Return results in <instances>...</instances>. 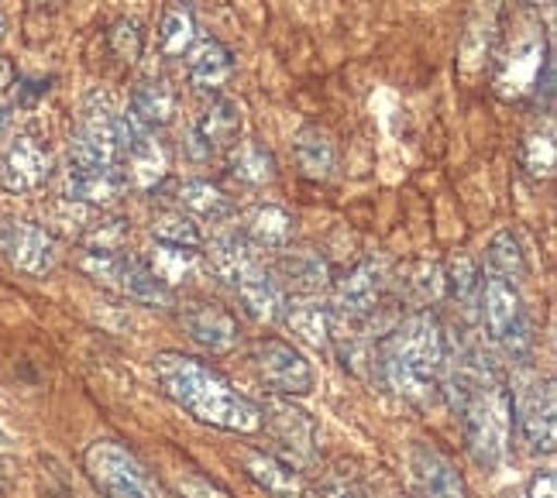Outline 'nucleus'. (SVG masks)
I'll use <instances>...</instances> for the list:
<instances>
[{
  "label": "nucleus",
  "mask_w": 557,
  "mask_h": 498,
  "mask_svg": "<svg viewBox=\"0 0 557 498\" xmlns=\"http://www.w3.org/2000/svg\"><path fill=\"white\" fill-rule=\"evenodd\" d=\"M444 393H451L461 416L471 461L485 471H496L509 458L512 444V388L499 364L475 348L461 351L458 361L447 354Z\"/></svg>",
  "instance_id": "f257e3e1"
},
{
  "label": "nucleus",
  "mask_w": 557,
  "mask_h": 498,
  "mask_svg": "<svg viewBox=\"0 0 557 498\" xmlns=\"http://www.w3.org/2000/svg\"><path fill=\"white\" fill-rule=\"evenodd\" d=\"M152 375L159 393L193 420L227 433H242V437L265 429L259 402L242 396L218 368H210L200 358L183 351H162L152 361Z\"/></svg>",
  "instance_id": "f03ea898"
},
{
  "label": "nucleus",
  "mask_w": 557,
  "mask_h": 498,
  "mask_svg": "<svg viewBox=\"0 0 557 498\" xmlns=\"http://www.w3.org/2000/svg\"><path fill=\"white\" fill-rule=\"evenodd\" d=\"M379 375L413 406H434L444 396L447 340L434 313L417 310L379 340Z\"/></svg>",
  "instance_id": "7ed1b4c3"
},
{
  "label": "nucleus",
  "mask_w": 557,
  "mask_h": 498,
  "mask_svg": "<svg viewBox=\"0 0 557 498\" xmlns=\"http://www.w3.org/2000/svg\"><path fill=\"white\" fill-rule=\"evenodd\" d=\"M145 127L127 114H117L107 94H90L83 103L79 127L70 141V165H111L121 169L124 151Z\"/></svg>",
  "instance_id": "20e7f679"
},
{
  "label": "nucleus",
  "mask_w": 557,
  "mask_h": 498,
  "mask_svg": "<svg viewBox=\"0 0 557 498\" xmlns=\"http://www.w3.org/2000/svg\"><path fill=\"white\" fill-rule=\"evenodd\" d=\"M479 307L488 337L499 344L509 358H527L533 351V327H530V313L523 307L520 289L506 283L499 275H482L479 286Z\"/></svg>",
  "instance_id": "39448f33"
},
{
  "label": "nucleus",
  "mask_w": 557,
  "mask_h": 498,
  "mask_svg": "<svg viewBox=\"0 0 557 498\" xmlns=\"http://www.w3.org/2000/svg\"><path fill=\"white\" fill-rule=\"evenodd\" d=\"M83 471L107 498H165L145 464L117 440H94L83 453Z\"/></svg>",
  "instance_id": "423d86ee"
},
{
  "label": "nucleus",
  "mask_w": 557,
  "mask_h": 498,
  "mask_svg": "<svg viewBox=\"0 0 557 498\" xmlns=\"http://www.w3.org/2000/svg\"><path fill=\"white\" fill-rule=\"evenodd\" d=\"M550 70L554 66H550L547 38L537 25H530L523 35L512 38V46L496 62V90L512 100L541 94V86L550 94Z\"/></svg>",
  "instance_id": "0eeeda50"
},
{
  "label": "nucleus",
  "mask_w": 557,
  "mask_h": 498,
  "mask_svg": "<svg viewBox=\"0 0 557 498\" xmlns=\"http://www.w3.org/2000/svg\"><path fill=\"white\" fill-rule=\"evenodd\" d=\"M83 272L103 286H114L117 292H124L127 299L145 302V307H173V289H169L162 278L148 269V262H138L132 254H100V251H87L83 254Z\"/></svg>",
  "instance_id": "6e6552de"
},
{
  "label": "nucleus",
  "mask_w": 557,
  "mask_h": 498,
  "mask_svg": "<svg viewBox=\"0 0 557 498\" xmlns=\"http://www.w3.org/2000/svg\"><path fill=\"white\" fill-rule=\"evenodd\" d=\"M557 406L554 382L541 375H527L512 388V426H520V437L530 453H554L557 440Z\"/></svg>",
  "instance_id": "1a4fd4ad"
},
{
  "label": "nucleus",
  "mask_w": 557,
  "mask_h": 498,
  "mask_svg": "<svg viewBox=\"0 0 557 498\" xmlns=\"http://www.w3.org/2000/svg\"><path fill=\"white\" fill-rule=\"evenodd\" d=\"M251 361L259 368L262 382L272 388L275 396H310L317 375H313V364L299 354L289 340H278V337H262L255 344Z\"/></svg>",
  "instance_id": "9d476101"
},
{
  "label": "nucleus",
  "mask_w": 557,
  "mask_h": 498,
  "mask_svg": "<svg viewBox=\"0 0 557 498\" xmlns=\"http://www.w3.org/2000/svg\"><path fill=\"white\" fill-rule=\"evenodd\" d=\"M0 251L8 254V262L32 278L49 275L59 265V241L32 221H8L0 224Z\"/></svg>",
  "instance_id": "9b49d317"
},
{
  "label": "nucleus",
  "mask_w": 557,
  "mask_h": 498,
  "mask_svg": "<svg viewBox=\"0 0 557 498\" xmlns=\"http://www.w3.org/2000/svg\"><path fill=\"white\" fill-rule=\"evenodd\" d=\"M406 488L413 498H468L461 471L426 444L406 450Z\"/></svg>",
  "instance_id": "f8f14e48"
},
{
  "label": "nucleus",
  "mask_w": 557,
  "mask_h": 498,
  "mask_svg": "<svg viewBox=\"0 0 557 498\" xmlns=\"http://www.w3.org/2000/svg\"><path fill=\"white\" fill-rule=\"evenodd\" d=\"M259 409L265 426H272L275 440L289 450V464L307 468L317 458V423L310 420V413L278 396H269L265 402H259Z\"/></svg>",
  "instance_id": "ddd939ff"
},
{
  "label": "nucleus",
  "mask_w": 557,
  "mask_h": 498,
  "mask_svg": "<svg viewBox=\"0 0 557 498\" xmlns=\"http://www.w3.org/2000/svg\"><path fill=\"white\" fill-rule=\"evenodd\" d=\"M49 179H52L49 148L32 135H17L4 151V162H0V186L8 192H17V197H28V192H38Z\"/></svg>",
  "instance_id": "4468645a"
},
{
  "label": "nucleus",
  "mask_w": 557,
  "mask_h": 498,
  "mask_svg": "<svg viewBox=\"0 0 557 498\" xmlns=\"http://www.w3.org/2000/svg\"><path fill=\"white\" fill-rule=\"evenodd\" d=\"M337 307L348 320H372L385 307V272L372 258H361L337 278Z\"/></svg>",
  "instance_id": "2eb2a0df"
},
{
  "label": "nucleus",
  "mask_w": 557,
  "mask_h": 498,
  "mask_svg": "<svg viewBox=\"0 0 557 498\" xmlns=\"http://www.w3.org/2000/svg\"><path fill=\"white\" fill-rule=\"evenodd\" d=\"M242 127H245V114H242L238 100H227V97L213 100L203 111L200 124L193 127V135H189L193 159H210L224 148H234L242 138Z\"/></svg>",
  "instance_id": "dca6fc26"
},
{
  "label": "nucleus",
  "mask_w": 557,
  "mask_h": 498,
  "mask_svg": "<svg viewBox=\"0 0 557 498\" xmlns=\"http://www.w3.org/2000/svg\"><path fill=\"white\" fill-rule=\"evenodd\" d=\"M183 327L210 354H231L242 344V327L218 302H189L183 310Z\"/></svg>",
  "instance_id": "f3484780"
},
{
  "label": "nucleus",
  "mask_w": 557,
  "mask_h": 498,
  "mask_svg": "<svg viewBox=\"0 0 557 498\" xmlns=\"http://www.w3.org/2000/svg\"><path fill=\"white\" fill-rule=\"evenodd\" d=\"M245 471L255 485H262L275 498H313V482H307L304 468H296L275 453L248 450L245 453Z\"/></svg>",
  "instance_id": "a211bd4d"
},
{
  "label": "nucleus",
  "mask_w": 557,
  "mask_h": 498,
  "mask_svg": "<svg viewBox=\"0 0 557 498\" xmlns=\"http://www.w3.org/2000/svg\"><path fill=\"white\" fill-rule=\"evenodd\" d=\"M234 292H238L242 307L251 320L259 323H275L283 320V310H286V296H283V286H278V278H272L269 269H262L259 262L248 265L238 278H234Z\"/></svg>",
  "instance_id": "6ab92c4d"
},
{
  "label": "nucleus",
  "mask_w": 557,
  "mask_h": 498,
  "mask_svg": "<svg viewBox=\"0 0 557 498\" xmlns=\"http://www.w3.org/2000/svg\"><path fill=\"white\" fill-rule=\"evenodd\" d=\"M286 327L313 351H334V310L317 296H299L283 310Z\"/></svg>",
  "instance_id": "aec40b11"
},
{
  "label": "nucleus",
  "mask_w": 557,
  "mask_h": 498,
  "mask_svg": "<svg viewBox=\"0 0 557 498\" xmlns=\"http://www.w3.org/2000/svg\"><path fill=\"white\" fill-rule=\"evenodd\" d=\"M124 176L121 169L111 165H70L66 176V197L73 203H87V207H111L121 200L124 192Z\"/></svg>",
  "instance_id": "412c9836"
},
{
  "label": "nucleus",
  "mask_w": 557,
  "mask_h": 498,
  "mask_svg": "<svg viewBox=\"0 0 557 498\" xmlns=\"http://www.w3.org/2000/svg\"><path fill=\"white\" fill-rule=\"evenodd\" d=\"M124 183H132L135 189L148 192L156 189L165 176H169V151L162 141L152 138V132H141L124 151Z\"/></svg>",
  "instance_id": "4be33fe9"
},
{
  "label": "nucleus",
  "mask_w": 557,
  "mask_h": 498,
  "mask_svg": "<svg viewBox=\"0 0 557 498\" xmlns=\"http://www.w3.org/2000/svg\"><path fill=\"white\" fill-rule=\"evenodd\" d=\"M186 73L197 90L218 94L234 73V55L218 38H197V46L186 52Z\"/></svg>",
  "instance_id": "5701e85b"
},
{
  "label": "nucleus",
  "mask_w": 557,
  "mask_h": 498,
  "mask_svg": "<svg viewBox=\"0 0 557 498\" xmlns=\"http://www.w3.org/2000/svg\"><path fill=\"white\" fill-rule=\"evenodd\" d=\"M293 159H296L299 176H307L313 183H324L334 176V165H337L334 138L320 124L299 127L296 138H293Z\"/></svg>",
  "instance_id": "b1692460"
},
{
  "label": "nucleus",
  "mask_w": 557,
  "mask_h": 498,
  "mask_svg": "<svg viewBox=\"0 0 557 498\" xmlns=\"http://www.w3.org/2000/svg\"><path fill=\"white\" fill-rule=\"evenodd\" d=\"M127 117H132L138 127H145V132H156V127L173 124V117H176V94L169 90L162 79H145V83H138V90L132 94Z\"/></svg>",
  "instance_id": "393cba45"
},
{
  "label": "nucleus",
  "mask_w": 557,
  "mask_h": 498,
  "mask_svg": "<svg viewBox=\"0 0 557 498\" xmlns=\"http://www.w3.org/2000/svg\"><path fill=\"white\" fill-rule=\"evenodd\" d=\"M278 258V275L296 296H317L331 286V269L317 251H289Z\"/></svg>",
  "instance_id": "a878e982"
},
{
  "label": "nucleus",
  "mask_w": 557,
  "mask_h": 498,
  "mask_svg": "<svg viewBox=\"0 0 557 498\" xmlns=\"http://www.w3.org/2000/svg\"><path fill=\"white\" fill-rule=\"evenodd\" d=\"M245 237L251 245H259V248L283 251V248L293 245V237H296V216L289 210H283V207H275V203L255 207L251 216H248Z\"/></svg>",
  "instance_id": "bb28decb"
},
{
  "label": "nucleus",
  "mask_w": 557,
  "mask_h": 498,
  "mask_svg": "<svg viewBox=\"0 0 557 498\" xmlns=\"http://www.w3.org/2000/svg\"><path fill=\"white\" fill-rule=\"evenodd\" d=\"M176 200H180L183 213L197 216V221H210V224L227 221V216L234 213V203H231L227 192L221 186L207 183V179H186L176 192Z\"/></svg>",
  "instance_id": "cd10ccee"
},
{
  "label": "nucleus",
  "mask_w": 557,
  "mask_h": 498,
  "mask_svg": "<svg viewBox=\"0 0 557 498\" xmlns=\"http://www.w3.org/2000/svg\"><path fill=\"white\" fill-rule=\"evenodd\" d=\"M207 262H210L213 275L224 278L227 286H234V278H238L248 265L259 262V258H255L251 241L245 234H221V237H213V241H210Z\"/></svg>",
  "instance_id": "c85d7f7f"
},
{
  "label": "nucleus",
  "mask_w": 557,
  "mask_h": 498,
  "mask_svg": "<svg viewBox=\"0 0 557 498\" xmlns=\"http://www.w3.org/2000/svg\"><path fill=\"white\" fill-rule=\"evenodd\" d=\"M485 272L506 278V283H512V286L523 283V278L530 275L527 251H523L520 237L512 234V231H499L488 241V248H485Z\"/></svg>",
  "instance_id": "c756f323"
},
{
  "label": "nucleus",
  "mask_w": 557,
  "mask_h": 498,
  "mask_svg": "<svg viewBox=\"0 0 557 498\" xmlns=\"http://www.w3.org/2000/svg\"><path fill=\"white\" fill-rule=\"evenodd\" d=\"M231 176L245 186H265L275 179V159L272 151L259 141H238L231 148Z\"/></svg>",
  "instance_id": "7c9ffc66"
},
{
  "label": "nucleus",
  "mask_w": 557,
  "mask_h": 498,
  "mask_svg": "<svg viewBox=\"0 0 557 498\" xmlns=\"http://www.w3.org/2000/svg\"><path fill=\"white\" fill-rule=\"evenodd\" d=\"M197 38H200L197 35V17H193L189 8L176 4V8L165 11L162 28H159V46H162L165 55H173V59L186 55L193 46H197Z\"/></svg>",
  "instance_id": "2f4dec72"
},
{
  "label": "nucleus",
  "mask_w": 557,
  "mask_h": 498,
  "mask_svg": "<svg viewBox=\"0 0 557 498\" xmlns=\"http://www.w3.org/2000/svg\"><path fill=\"white\" fill-rule=\"evenodd\" d=\"M152 234H156V245H173V248H200L203 245V234H200L197 221L183 210L156 213Z\"/></svg>",
  "instance_id": "473e14b6"
},
{
  "label": "nucleus",
  "mask_w": 557,
  "mask_h": 498,
  "mask_svg": "<svg viewBox=\"0 0 557 498\" xmlns=\"http://www.w3.org/2000/svg\"><path fill=\"white\" fill-rule=\"evenodd\" d=\"M162 283L173 289L180 278H189L193 269H197V248H173V245H156L152 262H148Z\"/></svg>",
  "instance_id": "72a5a7b5"
},
{
  "label": "nucleus",
  "mask_w": 557,
  "mask_h": 498,
  "mask_svg": "<svg viewBox=\"0 0 557 498\" xmlns=\"http://www.w3.org/2000/svg\"><path fill=\"white\" fill-rule=\"evenodd\" d=\"M479 286H482V272L475 269L468 254L451 258V265L444 272V289H451V296L461 307H479Z\"/></svg>",
  "instance_id": "f704fd0d"
},
{
  "label": "nucleus",
  "mask_w": 557,
  "mask_h": 498,
  "mask_svg": "<svg viewBox=\"0 0 557 498\" xmlns=\"http://www.w3.org/2000/svg\"><path fill=\"white\" fill-rule=\"evenodd\" d=\"M132 234V224L124 216H103V221L90 224L87 234H83V248L87 251H100V254H117Z\"/></svg>",
  "instance_id": "c9c22d12"
},
{
  "label": "nucleus",
  "mask_w": 557,
  "mask_h": 498,
  "mask_svg": "<svg viewBox=\"0 0 557 498\" xmlns=\"http://www.w3.org/2000/svg\"><path fill=\"white\" fill-rule=\"evenodd\" d=\"M520 162H523V169L530 172V176H537V179L550 176V172H554V132H550V127L527 135V141L520 148Z\"/></svg>",
  "instance_id": "e433bc0d"
},
{
  "label": "nucleus",
  "mask_w": 557,
  "mask_h": 498,
  "mask_svg": "<svg viewBox=\"0 0 557 498\" xmlns=\"http://www.w3.org/2000/svg\"><path fill=\"white\" fill-rule=\"evenodd\" d=\"M406 289L420 302V307H431L437 302L447 289H444V269L434 262H417L410 269V278H406Z\"/></svg>",
  "instance_id": "4c0bfd02"
},
{
  "label": "nucleus",
  "mask_w": 557,
  "mask_h": 498,
  "mask_svg": "<svg viewBox=\"0 0 557 498\" xmlns=\"http://www.w3.org/2000/svg\"><path fill=\"white\" fill-rule=\"evenodd\" d=\"M107 46H111V52L121 62H138L141 59V49H145V35L138 28V21L117 17L114 25H111V32H107Z\"/></svg>",
  "instance_id": "58836bf2"
},
{
  "label": "nucleus",
  "mask_w": 557,
  "mask_h": 498,
  "mask_svg": "<svg viewBox=\"0 0 557 498\" xmlns=\"http://www.w3.org/2000/svg\"><path fill=\"white\" fill-rule=\"evenodd\" d=\"M176 491H180V498H231L221 485L200 478V474H180Z\"/></svg>",
  "instance_id": "ea45409f"
},
{
  "label": "nucleus",
  "mask_w": 557,
  "mask_h": 498,
  "mask_svg": "<svg viewBox=\"0 0 557 498\" xmlns=\"http://www.w3.org/2000/svg\"><path fill=\"white\" fill-rule=\"evenodd\" d=\"M313 498H366L358 485L351 482H324V485H313Z\"/></svg>",
  "instance_id": "a19ab883"
},
{
  "label": "nucleus",
  "mask_w": 557,
  "mask_h": 498,
  "mask_svg": "<svg viewBox=\"0 0 557 498\" xmlns=\"http://www.w3.org/2000/svg\"><path fill=\"white\" fill-rule=\"evenodd\" d=\"M527 495H530V498H554V474H550V471L533 474Z\"/></svg>",
  "instance_id": "79ce46f5"
},
{
  "label": "nucleus",
  "mask_w": 557,
  "mask_h": 498,
  "mask_svg": "<svg viewBox=\"0 0 557 498\" xmlns=\"http://www.w3.org/2000/svg\"><path fill=\"white\" fill-rule=\"evenodd\" d=\"M14 86H17V73H14L11 62H8L4 55H0V97H8V94L14 90Z\"/></svg>",
  "instance_id": "37998d69"
},
{
  "label": "nucleus",
  "mask_w": 557,
  "mask_h": 498,
  "mask_svg": "<svg viewBox=\"0 0 557 498\" xmlns=\"http://www.w3.org/2000/svg\"><path fill=\"white\" fill-rule=\"evenodd\" d=\"M4 127H8V111H4V103H0V135H4Z\"/></svg>",
  "instance_id": "c03bdc74"
},
{
  "label": "nucleus",
  "mask_w": 557,
  "mask_h": 498,
  "mask_svg": "<svg viewBox=\"0 0 557 498\" xmlns=\"http://www.w3.org/2000/svg\"><path fill=\"white\" fill-rule=\"evenodd\" d=\"M4 35H8V14L0 11V38H4Z\"/></svg>",
  "instance_id": "a18cd8bd"
},
{
  "label": "nucleus",
  "mask_w": 557,
  "mask_h": 498,
  "mask_svg": "<svg viewBox=\"0 0 557 498\" xmlns=\"http://www.w3.org/2000/svg\"><path fill=\"white\" fill-rule=\"evenodd\" d=\"M32 4H49V0H32Z\"/></svg>",
  "instance_id": "49530a36"
},
{
  "label": "nucleus",
  "mask_w": 557,
  "mask_h": 498,
  "mask_svg": "<svg viewBox=\"0 0 557 498\" xmlns=\"http://www.w3.org/2000/svg\"><path fill=\"white\" fill-rule=\"evenodd\" d=\"M0 488H4V471H0Z\"/></svg>",
  "instance_id": "de8ad7c7"
},
{
  "label": "nucleus",
  "mask_w": 557,
  "mask_h": 498,
  "mask_svg": "<svg viewBox=\"0 0 557 498\" xmlns=\"http://www.w3.org/2000/svg\"><path fill=\"white\" fill-rule=\"evenodd\" d=\"M0 440H4V433H0Z\"/></svg>",
  "instance_id": "09e8293b"
}]
</instances>
